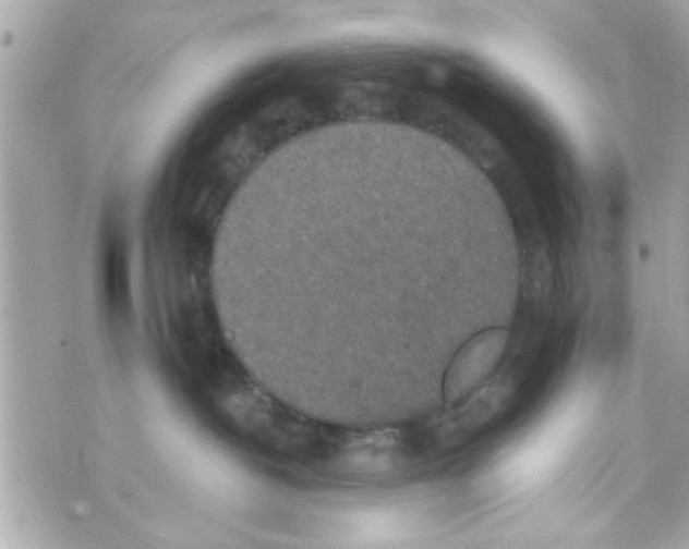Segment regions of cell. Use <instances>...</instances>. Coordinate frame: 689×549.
Instances as JSON below:
<instances>
[{
  "mask_svg": "<svg viewBox=\"0 0 689 549\" xmlns=\"http://www.w3.org/2000/svg\"><path fill=\"white\" fill-rule=\"evenodd\" d=\"M508 331L491 328L468 340L450 362L443 381L447 407L470 398L492 375L505 352Z\"/></svg>",
  "mask_w": 689,
  "mask_h": 549,
  "instance_id": "6da1fadb",
  "label": "cell"
}]
</instances>
